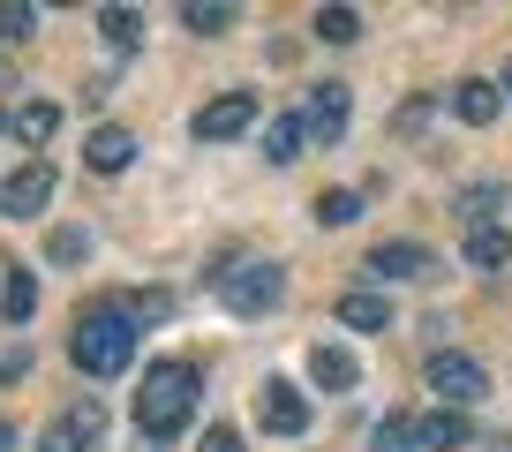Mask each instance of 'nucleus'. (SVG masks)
Returning a JSON list of instances; mask_svg holds the SVG:
<instances>
[{
    "label": "nucleus",
    "instance_id": "14",
    "mask_svg": "<svg viewBox=\"0 0 512 452\" xmlns=\"http://www.w3.org/2000/svg\"><path fill=\"white\" fill-rule=\"evenodd\" d=\"M302 144H309L302 113H272V121H264V159H272V166H294V159H302Z\"/></svg>",
    "mask_w": 512,
    "mask_h": 452
},
{
    "label": "nucleus",
    "instance_id": "28",
    "mask_svg": "<svg viewBox=\"0 0 512 452\" xmlns=\"http://www.w3.org/2000/svg\"><path fill=\"white\" fill-rule=\"evenodd\" d=\"M128 317H144V324H159V317H166V294H136V302H128Z\"/></svg>",
    "mask_w": 512,
    "mask_h": 452
},
{
    "label": "nucleus",
    "instance_id": "9",
    "mask_svg": "<svg viewBox=\"0 0 512 452\" xmlns=\"http://www.w3.org/2000/svg\"><path fill=\"white\" fill-rule=\"evenodd\" d=\"M98 430H106V415H98V400H83V407H68V415H53V422H46L38 452H91V445H98Z\"/></svg>",
    "mask_w": 512,
    "mask_h": 452
},
{
    "label": "nucleus",
    "instance_id": "22",
    "mask_svg": "<svg viewBox=\"0 0 512 452\" xmlns=\"http://www.w3.org/2000/svg\"><path fill=\"white\" fill-rule=\"evenodd\" d=\"M309 31H317L324 46H354V38H362V16H354V8H317Z\"/></svg>",
    "mask_w": 512,
    "mask_h": 452
},
{
    "label": "nucleus",
    "instance_id": "19",
    "mask_svg": "<svg viewBox=\"0 0 512 452\" xmlns=\"http://www.w3.org/2000/svg\"><path fill=\"white\" fill-rule=\"evenodd\" d=\"M98 31H106L113 53H136V46H144V16H136V8H98Z\"/></svg>",
    "mask_w": 512,
    "mask_h": 452
},
{
    "label": "nucleus",
    "instance_id": "23",
    "mask_svg": "<svg viewBox=\"0 0 512 452\" xmlns=\"http://www.w3.org/2000/svg\"><path fill=\"white\" fill-rule=\"evenodd\" d=\"M181 23H189L196 38H219L226 23H234V8H226V0H189V8H181Z\"/></svg>",
    "mask_w": 512,
    "mask_h": 452
},
{
    "label": "nucleus",
    "instance_id": "18",
    "mask_svg": "<svg viewBox=\"0 0 512 452\" xmlns=\"http://www.w3.org/2000/svg\"><path fill=\"white\" fill-rule=\"evenodd\" d=\"M467 415L460 407H437V415H422V452H452V445H467Z\"/></svg>",
    "mask_w": 512,
    "mask_h": 452
},
{
    "label": "nucleus",
    "instance_id": "13",
    "mask_svg": "<svg viewBox=\"0 0 512 452\" xmlns=\"http://www.w3.org/2000/svg\"><path fill=\"white\" fill-rule=\"evenodd\" d=\"M128 159H136V136L128 129H91L83 136V166H91V174H121Z\"/></svg>",
    "mask_w": 512,
    "mask_h": 452
},
{
    "label": "nucleus",
    "instance_id": "24",
    "mask_svg": "<svg viewBox=\"0 0 512 452\" xmlns=\"http://www.w3.org/2000/svg\"><path fill=\"white\" fill-rule=\"evenodd\" d=\"M354 219H362V196L354 189H324L317 196V226H354Z\"/></svg>",
    "mask_w": 512,
    "mask_h": 452
},
{
    "label": "nucleus",
    "instance_id": "17",
    "mask_svg": "<svg viewBox=\"0 0 512 452\" xmlns=\"http://www.w3.org/2000/svg\"><path fill=\"white\" fill-rule=\"evenodd\" d=\"M467 264H475V272H505L512 264V234L505 226H467Z\"/></svg>",
    "mask_w": 512,
    "mask_h": 452
},
{
    "label": "nucleus",
    "instance_id": "3",
    "mask_svg": "<svg viewBox=\"0 0 512 452\" xmlns=\"http://www.w3.org/2000/svg\"><path fill=\"white\" fill-rule=\"evenodd\" d=\"M219 302L234 309V317H264V309L287 302V272H279L272 257L264 264H234V272H219Z\"/></svg>",
    "mask_w": 512,
    "mask_h": 452
},
{
    "label": "nucleus",
    "instance_id": "25",
    "mask_svg": "<svg viewBox=\"0 0 512 452\" xmlns=\"http://www.w3.org/2000/svg\"><path fill=\"white\" fill-rule=\"evenodd\" d=\"M0 309H8V324H31V309H38V279H31V272H16V279H8V294H0Z\"/></svg>",
    "mask_w": 512,
    "mask_h": 452
},
{
    "label": "nucleus",
    "instance_id": "30",
    "mask_svg": "<svg viewBox=\"0 0 512 452\" xmlns=\"http://www.w3.org/2000/svg\"><path fill=\"white\" fill-rule=\"evenodd\" d=\"M0 452H16V422L8 415H0Z\"/></svg>",
    "mask_w": 512,
    "mask_h": 452
},
{
    "label": "nucleus",
    "instance_id": "8",
    "mask_svg": "<svg viewBox=\"0 0 512 452\" xmlns=\"http://www.w3.org/2000/svg\"><path fill=\"white\" fill-rule=\"evenodd\" d=\"M362 272L377 279V287H384V279H430V272H437V257H430L422 242H377V249L362 257Z\"/></svg>",
    "mask_w": 512,
    "mask_h": 452
},
{
    "label": "nucleus",
    "instance_id": "32",
    "mask_svg": "<svg viewBox=\"0 0 512 452\" xmlns=\"http://www.w3.org/2000/svg\"><path fill=\"white\" fill-rule=\"evenodd\" d=\"M497 91H505V98H512V61H505V76H497Z\"/></svg>",
    "mask_w": 512,
    "mask_h": 452
},
{
    "label": "nucleus",
    "instance_id": "26",
    "mask_svg": "<svg viewBox=\"0 0 512 452\" xmlns=\"http://www.w3.org/2000/svg\"><path fill=\"white\" fill-rule=\"evenodd\" d=\"M38 31V8H0V46H23Z\"/></svg>",
    "mask_w": 512,
    "mask_h": 452
},
{
    "label": "nucleus",
    "instance_id": "15",
    "mask_svg": "<svg viewBox=\"0 0 512 452\" xmlns=\"http://www.w3.org/2000/svg\"><path fill=\"white\" fill-rule=\"evenodd\" d=\"M309 377H317V392H354L362 370H354L347 347H324V339H317V347H309Z\"/></svg>",
    "mask_w": 512,
    "mask_h": 452
},
{
    "label": "nucleus",
    "instance_id": "16",
    "mask_svg": "<svg viewBox=\"0 0 512 452\" xmlns=\"http://www.w3.org/2000/svg\"><path fill=\"white\" fill-rule=\"evenodd\" d=\"M53 129H61V106H53V98H31V106H16V144H23V151H46Z\"/></svg>",
    "mask_w": 512,
    "mask_h": 452
},
{
    "label": "nucleus",
    "instance_id": "5",
    "mask_svg": "<svg viewBox=\"0 0 512 452\" xmlns=\"http://www.w3.org/2000/svg\"><path fill=\"white\" fill-rule=\"evenodd\" d=\"M196 144H234V136L256 129V91H219L211 106H196Z\"/></svg>",
    "mask_w": 512,
    "mask_h": 452
},
{
    "label": "nucleus",
    "instance_id": "21",
    "mask_svg": "<svg viewBox=\"0 0 512 452\" xmlns=\"http://www.w3.org/2000/svg\"><path fill=\"white\" fill-rule=\"evenodd\" d=\"M497 204H505V189H497V181L460 189V219H467V226H497Z\"/></svg>",
    "mask_w": 512,
    "mask_h": 452
},
{
    "label": "nucleus",
    "instance_id": "11",
    "mask_svg": "<svg viewBox=\"0 0 512 452\" xmlns=\"http://www.w3.org/2000/svg\"><path fill=\"white\" fill-rule=\"evenodd\" d=\"M332 317L347 324V332H392V302H384L377 287H354V294H339V302H332Z\"/></svg>",
    "mask_w": 512,
    "mask_h": 452
},
{
    "label": "nucleus",
    "instance_id": "20",
    "mask_svg": "<svg viewBox=\"0 0 512 452\" xmlns=\"http://www.w3.org/2000/svg\"><path fill=\"white\" fill-rule=\"evenodd\" d=\"M369 452H422V422L384 415V422H377V437H369Z\"/></svg>",
    "mask_w": 512,
    "mask_h": 452
},
{
    "label": "nucleus",
    "instance_id": "33",
    "mask_svg": "<svg viewBox=\"0 0 512 452\" xmlns=\"http://www.w3.org/2000/svg\"><path fill=\"white\" fill-rule=\"evenodd\" d=\"M0 136H16V113H0Z\"/></svg>",
    "mask_w": 512,
    "mask_h": 452
},
{
    "label": "nucleus",
    "instance_id": "29",
    "mask_svg": "<svg viewBox=\"0 0 512 452\" xmlns=\"http://www.w3.org/2000/svg\"><path fill=\"white\" fill-rule=\"evenodd\" d=\"M204 452H241V437H234V430L219 422V430H204Z\"/></svg>",
    "mask_w": 512,
    "mask_h": 452
},
{
    "label": "nucleus",
    "instance_id": "10",
    "mask_svg": "<svg viewBox=\"0 0 512 452\" xmlns=\"http://www.w3.org/2000/svg\"><path fill=\"white\" fill-rule=\"evenodd\" d=\"M302 121H309L317 144H339V129H347V83H317L309 106H302Z\"/></svg>",
    "mask_w": 512,
    "mask_h": 452
},
{
    "label": "nucleus",
    "instance_id": "1",
    "mask_svg": "<svg viewBox=\"0 0 512 452\" xmlns=\"http://www.w3.org/2000/svg\"><path fill=\"white\" fill-rule=\"evenodd\" d=\"M189 415H196V362H181V355L151 362L144 392H136V437L144 445H174L189 430Z\"/></svg>",
    "mask_w": 512,
    "mask_h": 452
},
{
    "label": "nucleus",
    "instance_id": "6",
    "mask_svg": "<svg viewBox=\"0 0 512 452\" xmlns=\"http://www.w3.org/2000/svg\"><path fill=\"white\" fill-rule=\"evenodd\" d=\"M46 196H53V166L23 159L16 174L0 181V219H31V211H46Z\"/></svg>",
    "mask_w": 512,
    "mask_h": 452
},
{
    "label": "nucleus",
    "instance_id": "31",
    "mask_svg": "<svg viewBox=\"0 0 512 452\" xmlns=\"http://www.w3.org/2000/svg\"><path fill=\"white\" fill-rule=\"evenodd\" d=\"M482 452H512V437H482Z\"/></svg>",
    "mask_w": 512,
    "mask_h": 452
},
{
    "label": "nucleus",
    "instance_id": "4",
    "mask_svg": "<svg viewBox=\"0 0 512 452\" xmlns=\"http://www.w3.org/2000/svg\"><path fill=\"white\" fill-rule=\"evenodd\" d=\"M430 392H437V407H475L482 392H490V370H482L475 355H460V347H437L430 355Z\"/></svg>",
    "mask_w": 512,
    "mask_h": 452
},
{
    "label": "nucleus",
    "instance_id": "2",
    "mask_svg": "<svg viewBox=\"0 0 512 452\" xmlns=\"http://www.w3.org/2000/svg\"><path fill=\"white\" fill-rule=\"evenodd\" d=\"M68 362H76L83 377H121L128 362H136V317L113 302L98 309H76V332H68Z\"/></svg>",
    "mask_w": 512,
    "mask_h": 452
},
{
    "label": "nucleus",
    "instance_id": "27",
    "mask_svg": "<svg viewBox=\"0 0 512 452\" xmlns=\"http://www.w3.org/2000/svg\"><path fill=\"white\" fill-rule=\"evenodd\" d=\"M46 249H53V264H76V257H91V234H83V226H61Z\"/></svg>",
    "mask_w": 512,
    "mask_h": 452
},
{
    "label": "nucleus",
    "instance_id": "12",
    "mask_svg": "<svg viewBox=\"0 0 512 452\" xmlns=\"http://www.w3.org/2000/svg\"><path fill=\"white\" fill-rule=\"evenodd\" d=\"M452 113H460L467 129H490L497 113H505V91H497V83H482V76H467V83H452Z\"/></svg>",
    "mask_w": 512,
    "mask_h": 452
},
{
    "label": "nucleus",
    "instance_id": "7",
    "mask_svg": "<svg viewBox=\"0 0 512 452\" xmlns=\"http://www.w3.org/2000/svg\"><path fill=\"white\" fill-rule=\"evenodd\" d=\"M256 422H264L272 437H302V430H309V400H302V385L272 377V385L256 392Z\"/></svg>",
    "mask_w": 512,
    "mask_h": 452
}]
</instances>
